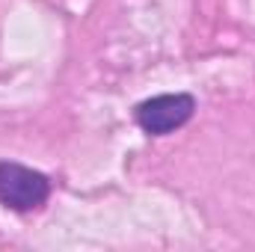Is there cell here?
I'll list each match as a JSON object with an SVG mask.
<instances>
[{
  "label": "cell",
  "instance_id": "1",
  "mask_svg": "<svg viewBox=\"0 0 255 252\" xmlns=\"http://www.w3.org/2000/svg\"><path fill=\"white\" fill-rule=\"evenodd\" d=\"M51 196V178L39 169L0 160V205L12 211H33L42 208Z\"/></svg>",
  "mask_w": 255,
  "mask_h": 252
},
{
  "label": "cell",
  "instance_id": "2",
  "mask_svg": "<svg viewBox=\"0 0 255 252\" xmlns=\"http://www.w3.org/2000/svg\"><path fill=\"white\" fill-rule=\"evenodd\" d=\"M196 113V98L187 92H166V95H154L148 101H142L136 107V125L151 136H163L172 133L181 125H187Z\"/></svg>",
  "mask_w": 255,
  "mask_h": 252
}]
</instances>
